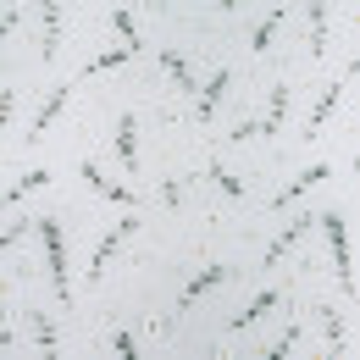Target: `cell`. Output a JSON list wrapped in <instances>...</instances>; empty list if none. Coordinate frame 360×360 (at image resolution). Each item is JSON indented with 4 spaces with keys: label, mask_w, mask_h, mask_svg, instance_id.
I'll return each instance as SVG.
<instances>
[{
    "label": "cell",
    "mask_w": 360,
    "mask_h": 360,
    "mask_svg": "<svg viewBox=\"0 0 360 360\" xmlns=\"http://www.w3.org/2000/svg\"><path fill=\"white\" fill-rule=\"evenodd\" d=\"M39 227V238H45V255H50V283H56V294H61V305H67V300H72V288H67V250H61V227L50 222H34Z\"/></svg>",
    "instance_id": "1"
},
{
    "label": "cell",
    "mask_w": 360,
    "mask_h": 360,
    "mask_svg": "<svg viewBox=\"0 0 360 360\" xmlns=\"http://www.w3.org/2000/svg\"><path fill=\"white\" fill-rule=\"evenodd\" d=\"M321 227H327V238H333V261H338V283L355 294V271H349V233H344V217L338 211H327L321 217Z\"/></svg>",
    "instance_id": "2"
},
{
    "label": "cell",
    "mask_w": 360,
    "mask_h": 360,
    "mask_svg": "<svg viewBox=\"0 0 360 360\" xmlns=\"http://www.w3.org/2000/svg\"><path fill=\"white\" fill-rule=\"evenodd\" d=\"M67 84H61V89H50V100L45 105H39V117H34V128H28V139H22V144H39V139H45V128H50V117H61V105H67Z\"/></svg>",
    "instance_id": "3"
},
{
    "label": "cell",
    "mask_w": 360,
    "mask_h": 360,
    "mask_svg": "<svg viewBox=\"0 0 360 360\" xmlns=\"http://www.w3.org/2000/svg\"><path fill=\"white\" fill-rule=\"evenodd\" d=\"M117 155H122V167L139 172V150H134V111H122L117 117Z\"/></svg>",
    "instance_id": "4"
},
{
    "label": "cell",
    "mask_w": 360,
    "mask_h": 360,
    "mask_svg": "<svg viewBox=\"0 0 360 360\" xmlns=\"http://www.w3.org/2000/svg\"><path fill=\"white\" fill-rule=\"evenodd\" d=\"M84 183H89L94 194H105V200H117V205H134V194H128L122 183H105V178H100V167H94V161H84Z\"/></svg>",
    "instance_id": "5"
},
{
    "label": "cell",
    "mask_w": 360,
    "mask_h": 360,
    "mask_svg": "<svg viewBox=\"0 0 360 360\" xmlns=\"http://www.w3.org/2000/svg\"><path fill=\"white\" fill-rule=\"evenodd\" d=\"M338 94H344V78H333V84H327V94H321V100H316L311 122H305V134H311V139H316V128H321V122H327V117H333V105H338Z\"/></svg>",
    "instance_id": "6"
},
{
    "label": "cell",
    "mask_w": 360,
    "mask_h": 360,
    "mask_svg": "<svg viewBox=\"0 0 360 360\" xmlns=\"http://www.w3.org/2000/svg\"><path fill=\"white\" fill-rule=\"evenodd\" d=\"M217 283H227V266H205L200 277H194V283H188V288H183V300H178V305H194V300H200L205 288H217Z\"/></svg>",
    "instance_id": "7"
},
{
    "label": "cell",
    "mask_w": 360,
    "mask_h": 360,
    "mask_svg": "<svg viewBox=\"0 0 360 360\" xmlns=\"http://www.w3.org/2000/svg\"><path fill=\"white\" fill-rule=\"evenodd\" d=\"M271 305H277V288H261V294H255V300H250L244 311L233 316V327H250V321H255V316H266Z\"/></svg>",
    "instance_id": "8"
},
{
    "label": "cell",
    "mask_w": 360,
    "mask_h": 360,
    "mask_svg": "<svg viewBox=\"0 0 360 360\" xmlns=\"http://www.w3.org/2000/svg\"><path fill=\"white\" fill-rule=\"evenodd\" d=\"M283 111H288V84L271 89V111H266V122H261V134H277V128H283Z\"/></svg>",
    "instance_id": "9"
},
{
    "label": "cell",
    "mask_w": 360,
    "mask_h": 360,
    "mask_svg": "<svg viewBox=\"0 0 360 360\" xmlns=\"http://www.w3.org/2000/svg\"><path fill=\"white\" fill-rule=\"evenodd\" d=\"M305 227H316V217H300V222H294V227H283V238H277V244H271V250H266V266H271V261H277V255H283V250H288V244H294V238H300V233H305Z\"/></svg>",
    "instance_id": "10"
},
{
    "label": "cell",
    "mask_w": 360,
    "mask_h": 360,
    "mask_svg": "<svg viewBox=\"0 0 360 360\" xmlns=\"http://www.w3.org/2000/svg\"><path fill=\"white\" fill-rule=\"evenodd\" d=\"M321 316H327V355L338 360V355H344V316H338V311H321Z\"/></svg>",
    "instance_id": "11"
},
{
    "label": "cell",
    "mask_w": 360,
    "mask_h": 360,
    "mask_svg": "<svg viewBox=\"0 0 360 360\" xmlns=\"http://www.w3.org/2000/svg\"><path fill=\"white\" fill-rule=\"evenodd\" d=\"M222 89H227V72H217V78L205 84V94H200V117H211V111H217V100H222Z\"/></svg>",
    "instance_id": "12"
},
{
    "label": "cell",
    "mask_w": 360,
    "mask_h": 360,
    "mask_svg": "<svg viewBox=\"0 0 360 360\" xmlns=\"http://www.w3.org/2000/svg\"><path fill=\"white\" fill-rule=\"evenodd\" d=\"M128 56H134V50H105V56H94V61L84 67V72H105V67H122Z\"/></svg>",
    "instance_id": "13"
},
{
    "label": "cell",
    "mask_w": 360,
    "mask_h": 360,
    "mask_svg": "<svg viewBox=\"0 0 360 360\" xmlns=\"http://www.w3.org/2000/svg\"><path fill=\"white\" fill-rule=\"evenodd\" d=\"M28 327H34V338H39V349H56V327H50L45 316H28Z\"/></svg>",
    "instance_id": "14"
},
{
    "label": "cell",
    "mask_w": 360,
    "mask_h": 360,
    "mask_svg": "<svg viewBox=\"0 0 360 360\" xmlns=\"http://www.w3.org/2000/svg\"><path fill=\"white\" fill-rule=\"evenodd\" d=\"M294 344H300V327H288V333H283V338H277V344L266 349V360H283L288 349H294Z\"/></svg>",
    "instance_id": "15"
},
{
    "label": "cell",
    "mask_w": 360,
    "mask_h": 360,
    "mask_svg": "<svg viewBox=\"0 0 360 360\" xmlns=\"http://www.w3.org/2000/svg\"><path fill=\"white\" fill-rule=\"evenodd\" d=\"M111 22H117V34H122V39H128V50H139V28H134V17H128V11H117V17H111Z\"/></svg>",
    "instance_id": "16"
},
{
    "label": "cell",
    "mask_w": 360,
    "mask_h": 360,
    "mask_svg": "<svg viewBox=\"0 0 360 360\" xmlns=\"http://www.w3.org/2000/svg\"><path fill=\"white\" fill-rule=\"evenodd\" d=\"M39 183H50V172H28L22 183H11V200H17V194H28V188H39Z\"/></svg>",
    "instance_id": "17"
},
{
    "label": "cell",
    "mask_w": 360,
    "mask_h": 360,
    "mask_svg": "<svg viewBox=\"0 0 360 360\" xmlns=\"http://www.w3.org/2000/svg\"><path fill=\"white\" fill-rule=\"evenodd\" d=\"M271 28H277V11H271L266 22H261V28H255V50H266V45H271Z\"/></svg>",
    "instance_id": "18"
},
{
    "label": "cell",
    "mask_w": 360,
    "mask_h": 360,
    "mask_svg": "<svg viewBox=\"0 0 360 360\" xmlns=\"http://www.w3.org/2000/svg\"><path fill=\"white\" fill-rule=\"evenodd\" d=\"M117 355H122V360H134V355H139V344H134V333H117Z\"/></svg>",
    "instance_id": "19"
},
{
    "label": "cell",
    "mask_w": 360,
    "mask_h": 360,
    "mask_svg": "<svg viewBox=\"0 0 360 360\" xmlns=\"http://www.w3.org/2000/svg\"><path fill=\"white\" fill-rule=\"evenodd\" d=\"M211 178L222 183V188H227V194H233V200H238V194H244V183H238V178H227V172H217V167H211Z\"/></svg>",
    "instance_id": "20"
}]
</instances>
